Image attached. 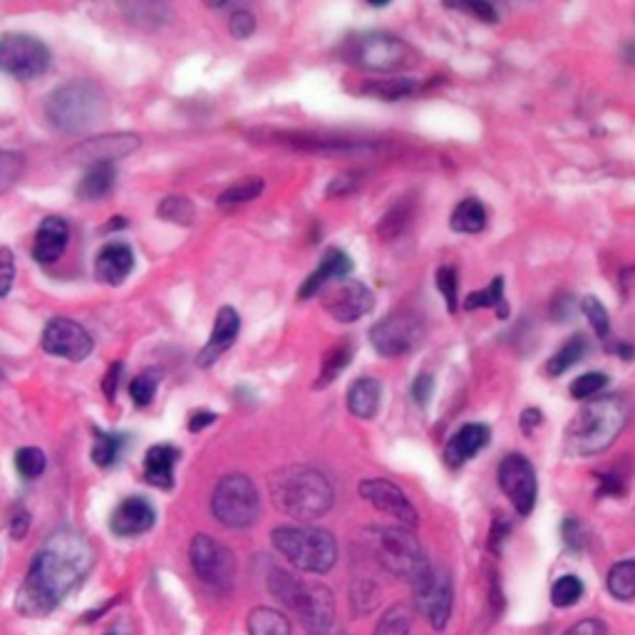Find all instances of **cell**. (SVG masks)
Here are the masks:
<instances>
[{
  "label": "cell",
  "instance_id": "cell-40",
  "mask_svg": "<svg viewBox=\"0 0 635 635\" xmlns=\"http://www.w3.org/2000/svg\"><path fill=\"white\" fill-rule=\"evenodd\" d=\"M194 214V204H191L187 196H167L157 206V216H162L164 221H172V224H194Z\"/></svg>",
  "mask_w": 635,
  "mask_h": 635
},
{
  "label": "cell",
  "instance_id": "cell-60",
  "mask_svg": "<svg viewBox=\"0 0 635 635\" xmlns=\"http://www.w3.org/2000/svg\"><path fill=\"white\" fill-rule=\"evenodd\" d=\"M507 534H509V524H504L502 519L494 521V531H492V549L494 551H499V541L507 539Z\"/></svg>",
  "mask_w": 635,
  "mask_h": 635
},
{
  "label": "cell",
  "instance_id": "cell-16",
  "mask_svg": "<svg viewBox=\"0 0 635 635\" xmlns=\"http://www.w3.org/2000/svg\"><path fill=\"white\" fill-rule=\"evenodd\" d=\"M40 343H43L45 353L58 355V358L70 360V363H82L92 353L90 333L70 318L48 320Z\"/></svg>",
  "mask_w": 635,
  "mask_h": 635
},
{
  "label": "cell",
  "instance_id": "cell-54",
  "mask_svg": "<svg viewBox=\"0 0 635 635\" xmlns=\"http://www.w3.org/2000/svg\"><path fill=\"white\" fill-rule=\"evenodd\" d=\"M564 635H606V623L598 621V618H586V621H578L576 626H571Z\"/></svg>",
  "mask_w": 635,
  "mask_h": 635
},
{
  "label": "cell",
  "instance_id": "cell-22",
  "mask_svg": "<svg viewBox=\"0 0 635 635\" xmlns=\"http://www.w3.org/2000/svg\"><path fill=\"white\" fill-rule=\"evenodd\" d=\"M67 244H70V224L63 216H48L35 234L33 258L43 266H50V263L60 261Z\"/></svg>",
  "mask_w": 635,
  "mask_h": 635
},
{
  "label": "cell",
  "instance_id": "cell-33",
  "mask_svg": "<svg viewBox=\"0 0 635 635\" xmlns=\"http://www.w3.org/2000/svg\"><path fill=\"white\" fill-rule=\"evenodd\" d=\"M586 353H588V340L583 338L581 333H576L569 343L559 350V353L551 355L549 363H546V373H549L551 378H559V375H564L566 370H571L573 365L581 363V358H586Z\"/></svg>",
  "mask_w": 635,
  "mask_h": 635
},
{
  "label": "cell",
  "instance_id": "cell-20",
  "mask_svg": "<svg viewBox=\"0 0 635 635\" xmlns=\"http://www.w3.org/2000/svg\"><path fill=\"white\" fill-rule=\"evenodd\" d=\"M239 330H241L239 313H236L234 308H229V306L221 308V311L216 313V323H214V330H211V335H209V343L201 348L196 363H199L201 368H209V365H214L216 360H219L221 355H224L226 350H229L231 345L236 343V338H239Z\"/></svg>",
  "mask_w": 635,
  "mask_h": 635
},
{
  "label": "cell",
  "instance_id": "cell-11",
  "mask_svg": "<svg viewBox=\"0 0 635 635\" xmlns=\"http://www.w3.org/2000/svg\"><path fill=\"white\" fill-rule=\"evenodd\" d=\"M425 340V325L410 311L390 313L370 328V343L382 358H402L417 350Z\"/></svg>",
  "mask_w": 635,
  "mask_h": 635
},
{
  "label": "cell",
  "instance_id": "cell-46",
  "mask_svg": "<svg viewBox=\"0 0 635 635\" xmlns=\"http://www.w3.org/2000/svg\"><path fill=\"white\" fill-rule=\"evenodd\" d=\"M606 385H608L606 373H586L581 375V378L573 380L569 390H571V397H576V400H591V397L598 395V392H601Z\"/></svg>",
  "mask_w": 635,
  "mask_h": 635
},
{
  "label": "cell",
  "instance_id": "cell-28",
  "mask_svg": "<svg viewBox=\"0 0 635 635\" xmlns=\"http://www.w3.org/2000/svg\"><path fill=\"white\" fill-rule=\"evenodd\" d=\"M449 226L459 234H479L487 226V209L479 199H464L454 206Z\"/></svg>",
  "mask_w": 635,
  "mask_h": 635
},
{
  "label": "cell",
  "instance_id": "cell-21",
  "mask_svg": "<svg viewBox=\"0 0 635 635\" xmlns=\"http://www.w3.org/2000/svg\"><path fill=\"white\" fill-rule=\"evenodd\" d=\"M134 271V251L125 241H110L95 258V276L105 286H120Z\"/></svg>",
  "mask_w": 635,
  "mask_h": 635
},
{
  "label": "cell",
  "instance_id": "cell-25",
  "mask_svg": "<svg viewBox=\"0 0 635 635\" xmlns=\"http://www.w3.org/2000/svg\"><path fill=\"white\" fill-rule=\"evenodd\" d=\"M179 457H182V452L174 445L149 447L147 457H144V479H147V484L157 489H172Z\"/></svg>",
  "mask_w": 635,
  "mask_h": 635
},
{
  "label": "cell",
  "instance_id": "cell-45",
  "mask_svg": "<svg viewBox=\"0 0 635 635\" xmlns=\"http://www.w3.org/2000/svg\"><path fill=\"white\" fill-rule=\"evenodd\" d=\"M581 311L586 313L588 323H591V328L596 330V335L601 340H606L608 335H611V318H608V311L606 306H603L601 301H598L596 296H586L581 301Z\"/></svg>",
  "mask_w": 635,
  "mask_h": 635
},
{
  "label": "cell",
  "instance_id": "cell-52",
  "mask_svg": "<svg viewBox=\"0 0 635 635\" xmlns=\"http://www.w3.org/2000/svg\"><path fill=\"white\" fill-rule=\"evenodd\" d=\"M360 184V172H343L330 182V187L325 189L328 196H345V194H353Z\"/></svg>",
  "mask_w": 635,
  "mask_h": 635
},
{
  "label": "cell",
  "instance_id": "cell-1",
  "mask_svg": "<svg viewBox=\"0 0 635 635\" xmlns=\"http://www.w3.org/2000/svg\"><path fill=\"white\" fill-rule=\"evenodd\" d=\"M92 566V551L77 534H55L35 554L28 576L20 583L15 608L30 618L53 613L75 591Z\"/></svg>",
  "mask_w": 635,
  "mask_h": 635
},
{
  "label": "cell",
  "instance_id": "cell-8",
  "mask_svg": "<svg viewBox=\"0 0 635 635\" xmlns=\"http://www.w3.org/2000/svg\"><path fill=\"white\" fill-rule=\"evenodd\" d=\"M345 63L373 72H400L417 65V53L397 35L373 30L353 35L345 43Z\"/></svg>",
  "mask_w": 635,
  "mask_h": 635
},
{
  "label": "cell",
  "instance_id": "cell-3",
  "mask_svg": "<svg viewBox=\"0 0 635 635\" xmlns=\"http://www.w3.org/2000/svg\"><path fill=\"white\" fill-rule=\"evenodd\" d=\"M268 492L273 504L283 514L293 516L298 521H316L333 509L335 492L323 472L306 464H291L268 479Z\"/></svg>",
  "mask_w": 635,
  "mask_h": 635
},
{
  "label": "cell",
  "instance_id": "cell-23",
  "mask_svg": "<svg viewBox=\"0 0 635 635\" xmlns=\"http://www.w3.org/2000/svg\"><path fill=\"white\" fill-rule=\"evenodd\" d=\"M353 271V261H350V256L345 254V251L340 249H328L323 254V258H320L318 268L311 273V276L303 281L301 291H298V298L301 301H306V298H313L316 293L323 291L325 286H328L330 281H338V278H345L348 273Z\"/></svg>",
  "mask_w": 635,
  "mask_h": 635
},
{
  "label": "cell",
  "instance_id": "cell-37",
  "mask_svg": "<svg viewBox=\"0 0 635 635\" xmlns=\"http://www.w3.org/2000/svg\"><path fill=\"white\" fill-rule=\"evenodd\" d=\"M125 15L132 20L139 28H159L169 20V8L167 5L159 3H132V5H122Z\"/></svg>",
  "mask_w": 635,
  "mask_h": 635
},
{
  "label": "cell",
  "instance_id": "cell-17",
  "mask_svg": "<svg viewBox=\"0 0 635 635\" xmlns=\"http://www.w3.org/2000/svg\"><path fill=\"white\" fill-rule=\"evenodd\" d=\"M323 308L338 323H355V320H360L373 311L375 296L365 283L345 278L338 286H330L323 293Z\"/></svg>",
  "mask_w": 635,
  "mask_h": 635
},
{
  "label": "cell",
  "instance_id": "cell-38",
  "mask_svg": "<svg viewBox=\"0 0 635 635\" xmlns=\"http://www.w3.org/2000/svg\"><path fill=\"white\" fill-rule=\"evenodd\" d=\"M412 626V611L405 603H395L385 611L375 626V635H407Z\"/></svg>",
  "mask_w": 635,
  "mask_h": 635
},
{
  "label": "cell",
  "instance_id": "cell-62",
  "mask_svg": "<svg viewBox=\"0 0 635 635\" xmlns=\"http://www.w3.org/2000/svg\"><path fill=\"white\" fill-rule=\"evenodd\" d=\"M125 226H127L125 216H112V221H110V224L105 226V229H107V231H112V229H125Z\"/></svg>",
  "mask_w": 635,
  "mask_h": 635
},
{
  "label": "cell",
  "instance_id": "cell-41",
  "mask_svg": "<svg viewBox=\"0 0 635 635\" xmlns=\"http://www.w3.org/2000/svg\"><path fill=\"white\" fill-rule=\"evenodd\" d=\"M45 464H48V459H45L43 449L38 447H23L15 452V469H18V474L25 482L38 479L45 472Z\"/></svg>",
  "mask_w": 635,
  "mask_h": 635
},
{
  "label": "cell",
  "instance_id": "cell-36",
  "mask_svg": "<svg viewBox=\"0 0 635 635\" xmlns=\"http://www.w3.org/2000/svg\"><path fill=\"white\" fill-rule=\"evenodd\" d=\"M608 593L616 601H633L635 598V561H621L608 571Z\"/></svg>",
  "mask_w": 635,
  "mask_h": 635
},
{
  "label": "cell",
  "instance_id": "cell-27",
  "mask_svg": "<svg viewBox=\"0 0 635 635\" xmlns=\"http://www.w3.org/2000/svg\"><path fill=\"white\" fill-rule=\"evenodd\" d=\"M117 169L115 164H97V167H87L85 177L77 184V196L85 201H100L115 189Z\"/></svg>",
  "mask_w": 635,
  "mask_h": 635
},
{
  "label": "cell",
  "instance_id": "cell-56",
  "mask_svg": "<svg viewBox=\"0 0 635 635\" xmlns=\"http://www.w3.org/2000/svg\"><path fill=\"white\" fill-rule=\"evenodd\" d=\"M28 529H30V516L28 511L20 507L13 514V519H10V534H13V539H25Z\"/></svg>",
  "mask_w": 635,
  "mask_h": 635
},
{
  "label": "cell",
  "instance_id": "cell-15",
  "mask_svg": "<svg viewBox=\"0 0 635 635\" xmlns=\"http://www.w3.org/2000/svg\"><path fill=\"white\" fill-rule=\"evenodd\" d=\"M142 144V139L132 132L122 134H102V137H90L85 142L75 144L67 152V159L85 167H97V164H115L120 159L134 154Z\"/></svg>",
  "mask_w": 635,
  "mask_h": 635
},
{
  "label": "cell",
  "instance_id": "cell-13",
  "mask_svg": "<svg viewBox=\"0 0 635 635\" xmlns=\"http://www.w3.org/2000/svg\"><path fill=\"white\" fill-rule=\"evenodd\" d=\"M412 586H415L417 611L430 621L435 631H442L452 616V578L449 573L440 566H427L412 581Z\"/></svg>",
  "mask_w": 635,
  "mask_h": 635
},
{
  "label": "cell",
  "instance_id": "cell-63",
  "mask_svg": "<svg viewBox=\"0 0 635 635\" xmlns=\"http://www.w3.org/2000/svg\"><path fill=\"white\" fill-rule=\"evenodd\" d=\"M105 635H134V633H132V628L127 626V623H122V626H115L112 631H107Z\"/></svg>",
  "mask_w": 635,
  "mask_h": 635
},
{
  "label": "cell",
  "instance_id": "cell-50",
  "mask_svg": "<svg viewBox=\"0 0 635 635\" xmlns=\"http://www.w3.org/2000/svg\"><path fill=\"white\" fill-rule=\"evenodd\" d=\"M561 529H564V541L566 546H569L571 551H581L583 546H586V529H583L581 521L576 519V516H566L564 524H561Z\"/></svg>",
  "mask_w": 635,
  "mask_h": 635
},
{
  "label": "cell",
  "instance_id": "cell-7",
  "mask_svg": "<svg viewBox=\"0 0 635 635\" xmlns=\"http://www.w3.org/2000/svg\"><path fill=\"white\" fill-rule=\"evenodd\" d=\"M365 536L375 561L392 576L415 581L430 566L420 539L407 526H375Z\"/></svg>",
  "mask_w": 635,
  "mask_h": 635
},
{
  "label": "cell",
  "instance_id": "cell-57",
  "mask_svg": "<svg viewBox=\"0 0 635 635\" xmlns=\"http://www.w3.org/2000/svg\"><path fill=\"white\" fill-rule=\"evenodd\" d=\"M214 422H216L214 412H206V410L194 412V415L189 417V432H201V430H204V427L214 425Z\"/></svg>",
  "mask_w": 635,
  "mask_h": 635
},
{
  "label": "cell",
  "instance_id": "cell-24",
  "mask_svg": "<svg viewBox=\"0 0 635 635\" xmlns=\"http://www.w3.org/2000/svg\"><path fill=\"white\" fill-rule=\"evenodd\" d=\"M489 445V427L484 425H464L462 430L454 432L452 440L445 447V464L452 469H459L464 462L482 452Z\"/></svg>",
  "mask_w": 635,
  "mask_h": 635
},
{
  "label": "cell",
  "instance_id": "cell-58",
  "mask_svg": "<svg viewBox=\"0 0 635 635\" xmlns=\"http://www.w3.org/2000/svg\"><path fill=\"white\" fill-rule=\"evenodd\" d=\"M539 425H541V412L536 410V407H529V410L521 412V432L531 435V432H534Z\"/></svg>",
  "mask_w": 635,
  "mask_h": 635
},
{
  "label": "cell",
  "instance_id": "cell-51",
  "mask_svg": "<svg viewBox=\"0 0 635 635\" xmlns=\"http://www.w3.org/2000/svg\"><path fill=\"white\" fill-rule=\"evenodd\" d=\"M13 278H15V258L13 251L0 246V301L10 293L13 288Z\"/></svg>",
  "mask_w": 635,
  "mask_h": 635
},
{
  "label": "cell",
  "instance_id": "cell-49",
  "mask_svg": "<svg viewBox=\"0 0 635 635\" xmlns=\"http://www.w3.org/2000/svg\"><path fill=\"white\" fill-rule=\"evenodd\" d=\"M256 30V18L249 13V10H236L229 18V33L234 35L236 40H246L251 38Z\"/></svg>",
  "mask_w": 635,
  "mask_h": 635
},
{
  "label": "cell",
  "instance_id": "cell-34",
  "mask_svg": "<svg viewBox=\"0 0 635 635\" xmlns=\"http://www.w3.org/2000/svg\"><path fill=\"white\" fill-rule=\"evenodd\" d=\"M249 635H291V623L283 616L281 611H273V608H254L249 613Z\"/></svg>",
  "mask_w": 635,
  "mask_h": 635
},
{
  "label": "cell",
  "instance_id": "cell-35",
  "mask_svg": "<svg viewBox=\"0 0 635 635\" xmlns=\"http://www.w3.org/2000/svg\"><path fill=\"white\" fill-rule=\"evenodd\" d=\"M263 191V179L261 177H244L239 179L236 184H231L229 189H224L219 194V201L216 204L221 206V209H231V206H239V204H249V201H254L261 196Z\"/></svg>",
  "mask_w": 635,
  "mask_h": 635
},
{
  "label": "cell",
  "instance_id": "cell-26",
  "mask_svg": "<svg viewBox=\"0 0 635 635\" xmlns=\"http://www.w3.org/2000/svg\"><path fill=\"white\" fill-rule=\"evenodd\" d=\"M382 385L375 378H358L348 390V410L358 420H373L380 410Z\"/></svg>",
  "mask_w": 635,
  "mask_h": 635
},
{
  "label": "cell",
  "instance_id": "cell-4",
  "mask_svg": "<svg viewBox=\"0 0 635 635\" xmlns=\"http://www.w3.org/2000/svg\"><path fill=\"white\" fill-rule=\"evenodd\" d=\"M110 112L105 92L87 80L67 82L45 102V120L67 134L85 132L102 122Z\"/></svg>",
  "mask_w": 635,
  "mask_h": 635
},
{
  "label": "cell",
  "instance_id": "cell-39",
  "mask_svg": "<svg viewBox=\"0 0 635 635\" xmlns=\"http://www.w3.org/2000/svg\"><path fill=\"white\" fill-rule=\"evenodd\" d=\"M365 92L380 97V100H400V97L417 92V80H412V77H392V80L368 82Z\"/></svg>",
  "mask_w": 635,
  "mask_h": 635
},
{
  "label": "cell",
  "instance_id": "cell-44",
  "mask_svg": "<svg viewBox=\"0 0 635 635\" xmlns=\"http://www.w3.org/2000/svg\"><path fill=\"white\" fill-rule=\"evenodd\" d=\"M159 387V373L157 370H144L142 375H137L132 382H129V397L137 407H147L149 402L154 400Z\"/></svg>",
  "mask_w": 635,
  "mask_h": 635
},
{
  "label": "cell",
  "instance_id": "cell-47",
  "mask_svg": "<svg viewBox=\"0 0 635 635\" xmlns=\"http://www.w3.org/2000/svg\"><path fill=\"white\" fill-rule=\"evenodd\" d=\"M437 288H440L442 298H445L449 313L457 311V298H459V278L457 271L452 266H442L437 271Z\"/></svg>",
  "mask_w": 635,
  "mask_h": 635
},
{
  "label": "cell",
  "instance_id": "cell-32",
  "mask_svg": "<svg viewBox=\"0 0 635 635\" xmlns=\"http://www.w3.org/2000/svg\"><path fill=\"white\" fill-rule=\"evenodd\" d=\"M125 447H127V435H120V432L97 430L95 447H92V462H95L97 467H102V469L112 467V464H117L122 459Z\"/></svg>",
  "mask_w": 635,
  "mask_h": 635
},
{
  "label": "cell",
  "instance_id": "cell-43",
  "mask_svg": "<svg viewBox=\"0 0 635 635\" xmlns=\"http://www.w3.org/2000/svg\"><path fill=\"white\" fill-rule=\"evenodd\" d=\"M583 596V581L578 576H564L554 583L551 588V603L556 608H571L581 601Z\"/></svg>",
  "mask_w": 635,
  "mask_h": 635
},
{
  "label": "cell",
  "instance_id": "cell-31",
  "mask_svg": "<svg viewBox=\"0 0 635 635\" xmlns=\"http://www.w3.org/2000/svg\"><path fill=\"white\" fill-rule=\"evenodd\" d=\"M353 350L355 348L350 340H338V343H335L333 348H330L328 353L323 355V365H320V375H318L316 387L330 385V382L338 378V375L343 373L345 368H348L350 360H353Z\"/></svg>",
  "mask_w": 635,
  "mask_h": 635
},
{
  "label": "cell",
  "instance_id": "cell-59",
  "mask_svg": "<svg viewBox=\"0 0 635 635\" xmlns=\"http://www.w3.org/2000/svg\"><path fill=\"white\" fill-rule=\"evenodd\" d=\"M120 375H122V363H115L112 365L110 370H107V375H105V395L110 397H115V392H117V382H120Z\"/></svg>",
  "mask_w": 635,
  "mask_h": 635
},
{
  "label": "cell",
  "instance_id": "cell-19",
  "mask_svg": "<svg viewBox=\"0 0 635 635\" xmlns=\"http://www.w3.org/2000/svg\"><path fill=\"white\" fill-rule=\"evenodd\" d=\"M157 521V511L144 497H127L117 504L110 516V529L122 539H134V536L147 534Z\"/></svg>",
  "mask_w": 635,
  "mask_h": 635
},
{
  "label": "cell",
  "instance_id": "cell-55",
  "mask_svg": "<svg viewBox=\"0 0 635 635\" xmlns=\"http://www.w3.org/2000/svg\"><path fill=\"white\" fill-rule=\"evenodd\" d=\"M457 8L464 10V13H474L479 20H484V23H497V10L489 3H464L457 5Z\"/></svg>",
  "mask_w": 635,
  "mask_h": 635
},
{
  "label": "cell",
  "instance_id": "cell-14",
  "mask_svg": "<svg viewBox=\"0 0 635 635\" xmlns=\"http://www.w3.org/2000/svg\"><path fill=\"white\" fill-rule=\"evenodd\" d=\"M499 487L507 494L509 502L514 504L516 514L529 516L531 511H534L539 484H536L534 464H531L524 454H507V457L499 462Z\"/></svg>",
  "mask_w": 635,
  "mask_h": 635
},
{
  "label": "cell",
  "instance_id": "cell-53",
  "mask_svg": "<svg viewBox=\"0 0 635 635\" xmlns=\"http://www.w3.org/2000/svg\"><path fill=\"white\" fill-rule=\"evenodd\" d=\"M432 392H435V380H432V375L427 373L417 375V380L412 382V397H415L417 405L425 407L427 402H430Z\"/></svg>",
  "mask_w": 635,
  "mask_h": 635
},
{
  "label": "cell",
  "instance_id": "cell-42",
  "mask_svg": "<svg viewBox=\"0 0 635 635\" xmlns=\"http://www.w3.org/2000/svg\"><path fill=\"white\" fill-rule=\"evenodd\" d=\"M25 169L23 154L8 152V149H0V194L10 191L15 184L20 182Z\"/></svg>",
  "mask_w": 635,
  "mask_h": 635
},
{
  "label": "cell",
  "instance_id": "cell-2",
  "mask_svg": "<svg viewBox=\"0 0 635 635\" xmlns=\"http://www.w3.org/2000/svg\"><path fill=\"white\" fill-rule=\"evenodd\" d=\"M631 420V402L623 395L588 400L564 432V447L571 457H596L621 437Z\"/></svg>",
  "mask_w": 635,
  "mask_h": 635
},
{
  "label": "cell",
  "instance_id": "cell-48",
  "mask_svg": "<svg viewBox=\"0 0 635 635\" xmlns=\"http://www.w3.org/2000/svg\"><path fill=\"white\" fill-rule=\"evenodd\" d=\"M623 492H626V474H621L618 469L603 472L598 477V497H621Z\"/></svg>",
  "mask_w": 635,
  "mask_h": 635
},
{
  "label": "cell",
  "instance_id": "cell-10",
  "mask_svg": "<svg viewBox=\"0 0 635 635\" xmlns=\"http://www.w3.org/2000/svg\"><path fill=\"white\" fill-rule=\"evenodd\" d=\"M50 48L35 35L8 33L0 35V70L15 80H35L50 67Z\"/></svg>",
  "mask_w": 635,
  "mask_h": 635
},
{
  "label": "cell",
  "instance_id": "cell-6",
  "mask_svg": "<svg viewBox=\"0 0 635 635\" xmlns=\"http://www.w3.org/2000/svg\"><path fill=\"white\" fill-rule=\"evenodd\" d=\"M273 546L288 564L306 573H328L338 561L333 534L313 526H278L271 534Z\"/></svg>",
  "mask_w": 635,
  "mask_h": 635
},
{
  "label": "cell",
  "instance_id": "cell-30",
  "mask_svg": "<svg viewBox=\"0 0 635 635\" xmlns=\"http://www.w3.org/2000/svg\"><path fill=\"white\" fill-rule=\"evenodd\" d=\"M412 214H415V201L410 199V196H402L397 204H392L390 209L385 211V216H382L380 226H378V234L382 241H392L395 236H400L402 231L410 226V219Z\"/></svg>",
  "mask_w": 635,
  "mask_h": 635
},
{
  "label": "cell",
  "instance_id": "cell-12",
  "mask_svg": "<svg viewBox=\"0 0 635 635\" xmlns=\"http://www.w3.org/2000/svg\"><path fill=\"white\" fill-rule=\"evenodd\" d=\"M189 561L191 569L199 576V581H204L206 586L226 591V588H231V583H234V554H231L229 546L216 541L214 536L196 534L189 546Z\"/></svg>",
  "mask_w": 635,
  "mask_h": 635
},
{
  "label": "cell",
  "instance_id": "cell-18",
  "mask_svg": "<svg viewBox=\"0 0 635 635\" xmlns=\"http://www.w3.org/2000/svg\"><path fill=\"white\" fill-rule=\"evenodd\" d=\"M358 489L365 502L373 504L382 514L395 516L407 529H415L420 524V514H417V509L412 507V502L397 484L387 482V479H363Z\"/></svg>",
  "mask_w": 635,
  "mask_h": 635
},
{
  "label": "cell",
  "instance_id": "cell-9",
  "mask_svg": "<svg viewBox=\"0 0 635 635\" xmlns=\"http://www.w3.org/2000/svg\"><path fill=\"white\" fill-rule=\"evenodd\" d=\"M211 511L216 521L229 529H246L261 514V499L246 474H229L221 479L211 497Z\"/></svg>",
  "mask_w": 635,
  "mask_h": 635
},
{
  "label": "cell",
  "instance_id": "cell-5",
  "mask_svg": "<svg viewBox=\"0 0 635 635\" xmlns=\"http://www.w3.org/2000/svg\"><path fill=\"white\" fill-rule=\"evenodd\" d=\"M268 588L288 611L301 618L303 626L313 635L330 631L335 618V601L330 588L320 586V583L303 581V578H296L293 573L281 569L271 571Z\"/></svg>",
  "mask_w": 635,
  "mask_h": 635
},
{
  "label": "cell",
  "instance_id": "cell-61",
  "mask_svg": "<svg viewBox=\"0 0 635 635\" xmlns=\"http://www.w3.org/2000/svg\"><path fill=\"white\" fill-rule=\"evenodd\" d=\"M554 306H561L559 313H554L556 320H564L566 316H571L573 313V298L571 296H559L554 301Z\"/></svg>",
  "mask_w": 635,
  "mask_h": 635
},
{
  "label": "cell",
  "instance_id": "cell-29",
  "mask_svg": "<svg viewBox=\"0 0 635 635\" xmlns=\"http://www.w3.org/2000/svg\"><path fill=\"white\" fill-rule=\"evenodd\" d=\"M477 308H492L497 311L499 318L509 316V303L507 296H504V278L497 276L487 288L482 291H474L464 298V311H477Z\"/></svg>",
  "mask_w": 635,
  "mask_h": 635
}]
</instances>
